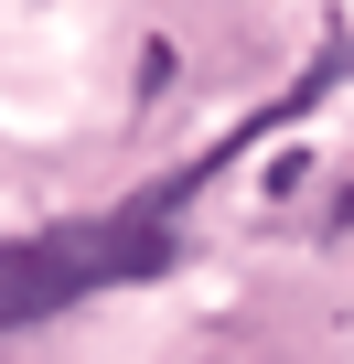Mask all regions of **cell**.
I'll use <instances>...</instances> for the list:
<instances>
[{
    "instance_id": "cell-1",
    "label": "cell",
    "mask_w": 354,
    "mask_h": 364,
    "mask_svg": "<svg viewBox=\"0 0 354 364\" xmlns=\"http://www.w3.org/2000/svg\"><path fill=\"white\" fill-rule=\"evenodd\" d=\"M194 182H204V171L161 182V193H140V204H118V215H76V225L11 236V247H0V332H22V321H43V311H65V300H86V289H108V279H150V268L172 257V204H183Z\"/></svg>"
}]
</instances>
